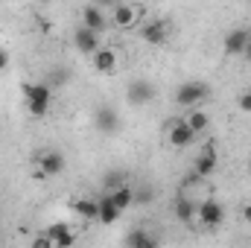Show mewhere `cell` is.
<instances>
[{
    "label": "cell",
    "mask_w": 251,
    "mask_h": 248,
    "mask_svg": "<svg viewBox=\"0 0 251 248\" xmlns=\"http://www.w3.org/2000/svg\"><path fill=\"white\" fill-rule=\"evenodd\" d=\"M24 97H26V111L32 117H44L53 105V88L44 82H29L24 85Z\"/></svg>",
    "instance_id": "obj_1"
},
{
    "label": "cell",
    "mask_w": 251,
    "mask_h": 248,
    "mask_svg": "<svg viewBox=\"0 0 251 248\" xmlns=\"http://www.w3.org/2000/svg\"><path fill=\"white\" fill-rule=\"evenodd\" d=\"M207 94H210V88H207L204 82L190 79V82H181V85H178L176 102H178L181 108H196V105H201V102L207 99Z\"/></svg>",
    "instance_id": "obj_2"
},
{
    "label": "cell",
    "mask_w": 251,
    "mask_h": 248,
    "mask_svg": "<svg viewBox=\"0 0 251 248\" xmlns=\"http://www.w3.org/2000/svg\"><path fill=\"white\" fill-rule=\"evenodd\" d=\"M196 219L204 228H219L225 222V210H222V204L216 198H201L199 201V210H196Z\"/></svg>",
    "instance_id": "obj_3"
},
{
    "label": "cell",
    "mask_w": 251,
    "mask_h": 248,
    "mask_svg": "<svg viewBox=\"0 0 251 248\" xmlns=\"http://www.w3.org/2000/svg\"><path fill=\"white\" fill-rule=\"evenodd\" d=\"M38 173L44 175V178H56V175H62L64 167H67V161H64V155L59 149H47V152H38Z\"/></svg>",
    "instance_id": "obj_4"
},
{
    "label": "cell",
    "mask_w": 251,
    "mask_h": 248,
    "mask_svg": "<svg viewBox=\"0 0 251 248\" xmlns=\"http://www.w3.org/2000/svg\"><path fill=\"white\" fill-rule=\"evenodd\" d=\"M73 44H76V50H79V53H85V56H94V53L102 47L100 32H97V29H91V26H85V24L73 32Z\"/></svg>",
    "instance_id": "obj_5"
},
{
    "label": "cell",
    "mask_w": 251,
    "mask_h": 248,
    "mask_svg": "<svg viewBox=\"0 0 251 248\" xmlns=\"http://www.w3.org/2000/svg\"><path fill=\"white\" fill-rule=\"evenodd\" d=\"M126 99L131 105H149L155 99V85L149 79H134L128 88H126Z\"/></svg>",
    "instance_id": "obj_6"
},
{
    "label": "cell",
    "mask_w": 251,
    "mask_h": 248,
    "mask_svg": "<svg viewBox=\"0 0 251 248\" xmlns=\"http://www.w3.org/2000/svg\"><path fill=\"white\" fill-rule=\"evenodd\" d=\"M249 41H251V29L237 26V29H228V32H225L222 47H225V53H228V56H243V53H246V47H249Z\"/></svg>",
    "instance_id": "obj_7"
},
{
    "label": "cell",
    "mask_w": 251,
    "mask_h": 248,
    "mask_svg": "<svg viewBox=\"0 0 251 248\" xmlns=\"http://www.w3.org/2000/svg\"><path fill=\"white\" fill-rule=\"evenodd\" d=\"M216 167H219L216 146H213V143H207V146L201 149V155H196V164H193V170H196L201 178H210V175L216 173Z\"/></svg>",
    "instance_id": "obj_8"
},
{
    "label": "cell",
    "mask_w": 251,
    "mask_h": 248,
    "mask_svg": "<svg viewBox=\"0 0 251 248\" xmlns=\"http://www.w3.org/2000/svg\"><path fill=\"white\" fill-rule=\"evenodd\" d=\"M167 137H170V143H173V146L184 149V146H190L199 134H196V131L187 125V120H173V123H170V134H167Z\"/></svg>",
    "instance_id": "obj_9"
},
{
    "label": "cell",
    "mask_w": 251,
    "mask_h": 248,
    "mask_svg": "<svg viewBox=\"0 0 251 248\" xmlns=\"http://www.w3.org/2000/svg\"><path fill=\"white\" fill-rule=\"evenodd\" d=\"M82 24H85V26H91V29H97V32L102 35V32H105V26H108L105 9H102V6H97V3H88V6L82 9Z\"/></svg>",
    "instance_id": "obj_10"
},
{
    "label": "cell",
    "mask_w": 251,
    "mask_h": 248,
    "mask_svg": "<svg viewBox=\"0 0 251 248\" xmlns=\"http://www.w3.org/2000/svg\"><path fill=\"white\" fill-rule=\"evenodd\" d=\"M94 123H97V128H100L102 134H114V131L120 128V117H117V111H114L111 105H100L97 114H94Z\"/></svg>",
    "instance_id": "obj_11"
},
{
    "label": "cell",
    "mask_w": 251,
    "mask_h": 248,
    "mask_svg": "<svg viewBox=\"0 0 251 248\" xmlns=\"http://www.w3.org/2000/svg\"><path fill=\"white\" fill-rule=\"evenodd\" d=\"M143 38H146L149 44H155V47L167 44V38H170V24H167V21H149V24H143Z\"/></svg>",
    "instance_id": "obj_12"
},
{
    "label": "cell",
    "mask_w": 251,
    "mask_h": 248,
    "mask_svg": "<svg viewBox=\"0 0 251 248\" xmlns=\"http://www.w3.org/2000/svg\"><path fill=\"white\" fill-rule=\"evenodd\" d=\"M97 201H100V210H97V219H100L102 225H114V222H117V219L123 216V210H120V207H117V204L111 201V196H108V193H105V196H100Z\"/></svg>",
    "instance_id": "obj_13"
},
{
    "label": "cell",
    "mask_w": 251,
    "mask_h": 248,
    "mask_svg": "<svg viewBox=\"0 0 251 248\" xmlns=\"http://www.w3.org/2000/svg\"><path fill=\"white\" fill-rule=\"evenodd\" d=\"M196 210H199L196 198H187V196H181V198L173 204V213H176V219H178V222H184V225L196 222Z\"/></svg>",
    "instance_id": "obj_14"
},
{
    "label": "cell",
    "mask_w": 251,
    "mask_h": 248,
    "mask_svg": "<svg viewBox=\"0 0 251 248\" xmlns=\"http://www.w3.org/2000/svg\"><path fill=\"white\" fill-rule=\"evenodd\" d=\"M114 67H117V53H114V50L100 47V50L94 53V70H97V73H114Z\"/></svg>",
    "instance_id": "obj_15"
},
{
    "label": "cell",
    "mask_w": 251,
    "mask_h": 248,
    "mask_svg": "<svg viewBox=\"0 0 251 248\" xmlns=\"http://www.w3.org/2000/svg\"><path fill=\"white\" fill-rule=\"evenodd\" d=\"M137 18H140V9H137V6L114 3V24H117V26H131Z\"/></svg>",
    "instance_id": "obj_16"
},
{
    "label": "cell",
    "mask_w": 251,
    "mask_h": 248,
    "mask_svg": "<svg viewBox=\"0 0 251 248\" xmlns=\"http://www.w3.org/2000/svg\"><path fill=\"white\" fill-rule=\"evenodd\" d=\"M108 196H111V201H114L123 213L134 204V187H128V184H120V187H114V190H108Z\"/></svg>",
    "instance_id": "obj_17"
},
{
    "label": "cell",
    "mask_w": 251,
    "mask_h": 248,
    "mask_svg": "<svg viewBox=\"0 0 251 248\" xmlns=\"http://www.w3.org/2000/svg\"><path fill=\"white\" fill-rule=\"evenodd\" d=\"M47 234H50V240L56 243V248H67V246H73V243H76V237L70 234V228H67L64 222L50 225V228H47Z\"/></svg>",
    "instance_id": "obj_18"
},
{
    "label": "cell",
    "mask_w": 251,
    "mask_h": 248,
    "mask_svg": "<svg viewBox=\"0 0 251 248\" xmlns=\"http://www.w3.org/2000/svg\"><path fill=\"white\" fill-rule=\"evenodd\" d=\"M126 246H128V248H152V246H158V240H155L149 231H143V228H134V231L126 237Z\"/></svg>",
    "instance_id": "obj_19"
},
{
    "label": "cell",
    "mask_w": 251,
    "mask_h": 248,
    "mask_svg": "<svg viewBox=\"0 0 251 248\" xmlns=\"http://www.w3.org/2000/svg\"><path fill=\"white\" fill-rule=\"evenodd\" d=\"M70 207H73L82 219H97L100 201H97V198H76V201H70Z\"/></svg>",
    "instance_id": "obj_20"
},
{
    "label": "cell",
    "mask_w": 251,
    "mask_h": 248,
    "mask_svg": "<svg viewBox=\"0 0 251 248\" xmlns=\"http://www.w3.org/2000/svg\"><path fill=\"white\" fill-rule=\"evenodd\" d=\"M184 120H187V125L193 128V131H196V134L207 131V125H210V117H207V114H204L199 105H196V108H190V114L184 117Z\"/></svg>",
    "instance_id": "obj_21"
},
{
    "label": "cell",
    "mask_w": 251,
    "mask_h": 248,
    "mask_svg": "<svg viewBox=\"0 0 251 248\" xmlns=\"http://www.w3.org/2000/svg\"><path fill=\"white\" fill-rule=\"evenodd\" d=\"M126 178H128L126 170H108V173L102 175V187H105V190H114V187L126 184Z\"/></svg>",
    "instance_id": "obj_22"
},
{
    "label": "cell",
    "mask_w": 251,
    "mask_h": 248,
    "mask_svg": "<svg viewBox=\"0 0 251 248\" xmlns=\"http://www.w3.org/2000/svg\"><path fill=\"white\" fill-rule=\"evenodd\" d=\"M152 196H155V190H152V187L134 190V204H149V201H152Z\"/></svg>",
    "instance_id": "obj_23"
},
{
    "label": "cell",
    "mask_w": 251,
    "mask_h": 248,
    "mask_svg": "<svg viewBox=\"0 0 251 248\" xmlns=\"http://www.w3.org/2000/svg\"><path fill=\"white\" fill-rule=\"evenodd\" d=\"M237 105L246 111V114H251V88L246 91V94H240V99H237Z\"/></svg>",
    "instance_id": "obj_24"
},
{
    "label": "cell",
    "mask_w": 251,
    "mask_h": 248,
    "mask_svg": "<svg viewBox=\"0 0 251 248\" xmlns=\"http://www.w3.org/2000/svg\"><path fill=\"white\" fill-rule=\"evenodd\" d=\"M32 246H35V248H56V243L50 240V234H44V237H35V240H32Z\"/></svg>",
    "instance_id": "obj_25"
},
{
    "label": "cell",
    "mask_w": 251,
    "mask_h": 248,
    "mask_svg": "<svg viewBox=\"0 0 251 248\" xmlns=\"http://www.w3.org/2000/svg\"><path fill=\"white\" fill-rule=\"evenodd\" d=\"M243 222H246V225H251V201H246V204H243Z\"/></svg>",
    "instance_id": "obj_26"
},
{
    "label": "cell",
    "mask_w": 251,
    "mask_h": 248,
    "mask_svg": "<svg viewBox=\"0 0 251 248\" xmlns=\"http://www.w3.org/2000/svg\"><path fill=\"white\" fill-rule=\"evenodd\" d=\"M6 64H9V50L0 47V70H6Z\"/></svg>",
    "instance_id": "obj_27"
},
{
    "label": "cell",
    "mask_w": 251,
    "mask_h": 248,
    "mask_svg": "<svg viewBox=\"0 0 251 248\" xmlns=\"http://www.w3.org/2000/svg\"><path fill=\"white\" fill-rule=\"evenodd\" d=\"M243 56H246V62L251 64V41H249V47H246V53H243Z\"/></svg>",
    "instance_id": "obj_28"
},
{
    "label": "cell",
    "mask_w": 251,
    "mask_h": 248,
    "mask_svg": "<svg viewBox=\"0 0 251 248\" xmlns=\"http://www.w3.org/2000/svg\"><path fill=\"white\" fill-rule=\"evenodd\" d=\"M38 3H44V6H47V3H53V0H38Z\"/></svg>",
    "instance_id": "obj_29"
}]
</instances>
